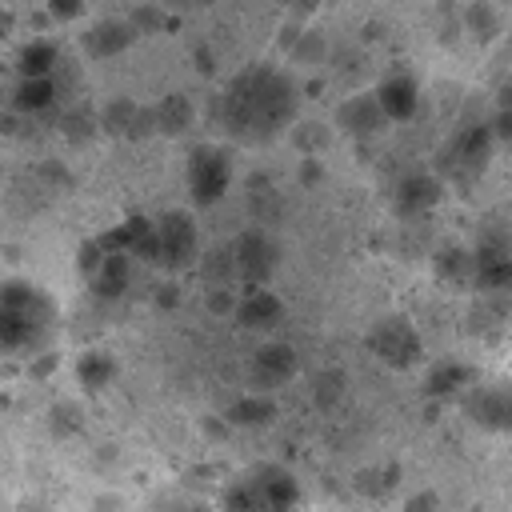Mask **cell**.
Instances as JSON below:
<instances>
[{
	"mask_svg": "<svg viewBox=\"0 0 512 512\" xmlns=\"http://www.w3.org/2000/svg\"><path fill=\"white\" fill-rule=\"evenodd\" d=\"M216 124L236 140H272L300 108L296 84L272 64H248L216 96Z\"/></svg>",
	"mask_w": 512,
	"mask_h": 512,
	"instance_id": "cell-1",
	"label": "cell"
},
{
	"mask_svg": "<svg viewBox=\"0 0 512 512\" xmlns=\"http://www.w3.org/2000/svg\"><path fill=\"white\" fill-rule=\"evenodd\" d=\"M60 336V304L48 288L8 276L0 280V356L24 360L52 348Z\"/></svg>",
	"mask_w": 512,
	"mask_h": 512,
	"instance_id": "cell-2",
	"label": "cell"
},
{
	"mask_svg": "<svg viewBox=\"0 0 512 512\" xmlns=\"http://www.w3.org/2000/svg\"><path fill=\"white\" fill-rule=\"evenodd\" d=\"M152 228H156V256L152 264H160L164 272H180L188 264H196L200 256V228L188 212L172 208V212H160L152 216Z\"/></svg>",
	"mask_w": 512,
	"mask_h": 512,
	"instance_id": "cell-3",
	"label": "cell"
},
{
	"mask_svg": "<svg viewBox=\"0 0 512 512\" xmlns=\"http://www.w3.org/2000/svg\"><path fill=\"white\" fill-rule=\"evenodd\" d=\"M232 268L236 276L252 288V284H268L280 268V244L268 228H244L232 244Z\"/></svg>",
	"mask_w": 512,
	"mask_h": 512,
	"instance_id": "cell-4",
	"label": "cell"
},
{
	"mask_svg": "<svg viewBox=\"0 0 512 512\" xmlns=\"http://www.w3.org/2000/svg\"><path fill=\"white\" fill-rule=\"evenodd\" d=\"M228 180H232V160H228L224 148L204 144V148H196V152L188 156V196H192L200 208L216 204V200L228 192Z\"/></svg>",
	"mask_w": 512,
	"mask_h": 512,
	"instance_id": "cell-5",
	"label": "cell"
},
{
	"mask_svg": "<svg viewBox=\"0 0 512 512\" xmlns=\"http://www.w3.org/2000/svg\"><path fill=\"white\" fill-rule=\"evenodd\" d=\"M368 348H372L376 360H384V364H392V368H400V372L420 360V336H416V328H412L404 316H384V320H376L372 332H368Z\"/></svg>",
	"mask_w": 512,
	"mask_h": 512,
	"instance_id": "cell-6",
	"label": "cell"
},
{
	"mask_svg": "<svg viewBox=\"0 0 512 512\" xmlns=\"http://www.w3.org/2000/svg\"><path fill=\"white\" fill-rule=\"evenodd\" d=\"M296 372H300V352L288 340H264L248 356V384H252V392H272V388L288 384Z\"/></svg>",
	"mask_w": 512,
	"mask_h": 512,
	"instance_id": "cell-7",
	"label": "cell"
},
{
	"mask_svg": "<svg viewBox=\"0 0 512 512\" xmlns=\"http://www.w3.org/2000/svg\"><path fill=\"white\" fill-rule=\"evenodd\" d=\"M464 412H468V420H476L480 428L512 432V388H504V384L468 388V392H464Z\"/></svg>",
	"mask_w": 512,
	"mask_h": 512,
	"instance_id": "cell-8",
	"label": "cell"
},
{
	"mask_svg": "<svg viewBox=\"0 0 512 512\" xmlns=\"http://www.w3.org/2000/svg\"><path fill=\"white\" fill-rule=\"evenodd\" d=\"M492 140H496V136H492L488 124H468V128H460V132L452 136V148H448L452 168H456L460 176L484 172L488 160H492Z\"/></svg>",
	"mask_w": 512,
	"mask_h": 512,
	"instance_id": "cell-9",
	"label": "cell"
},
{
	"mask_svg": "<svg viewBox=\"0 0 512 512\" xmlns=\"http://www.w3.org/2000/svg\"><path fill=\"white\" fill-rule=\"evenodd\" d=\"M440 196H444V180L436 172H428V168H412L396 184V208H400V216H424V212H432L440 204Z\"/></svg>",
	"mask_w": 512,
	"mask_h": 512,
	"instance_id": "cell-10",
	"label": "cell"
},
{
	"mask_svg": "<svg viewBox=\"0 0 512 512\" xmlns=\"http://www.w3.org/2000/svg\"><path fill=\"white\" fill-rule=\"evenodd\" d=\"M512 284V248L504 240H480L472 248V288H508Z\"/></svg>",
	"mask_w": 512,
	"mask_h": 512,
	"instance_id": "cell-11",
	"label": "cell"
},
{
	"mask_svg": "<svg viewBox=\"0 0 512 512\" xmlns=\"http://www.w3.org/2000/svg\"><path fill=\"white\" fill-rule=\"evenodd\" d=\"M84 280H88V288H92L100 300H120V296L128 292V284H132V256L120 252V248H104L100 264H96Z\"/></svg>",
	"mask_w": 512,
	"mask_h": 512,
	"instance_id": "cell-12",
	"label": "cell"
},
{
	"mask_svg": "<svg viewBox=\"0 0 512 512\" xmlns=\"http://www.w3.org/2000/svg\"><path fill=\"white\" fill-rule=\"evenodd\" d=\"M336 124H340L348 136H360V140H364V136H376V132L388 124V116H384L376 92H360V96L340 100V108H336Z\"/></svg>",
	"mask_w": 512,
	"mask_h": 512,
	"instance_id": "cell-13",
	"label": "cell"
},
{
	"mask_svg": "<svg viewBox=\"0 0 512 512\" xmlns=\"http://www.w3.org/2000/svg\"><path fill=\"white\" fill-rule=\"evenodd\" d=\"M232 316H236L244 328H256V332H264V328H272V324L284 316V304H280V296H276L272 288H264V284H252L244 296H236V308H232Z\"/></svg>",
	"mask_w": 512,
	"mask_h": 512,
	"instance_id": "cell-14",
	"label": "cell"
},
{
	"mask_svg": "<svg viewBox=\"0 0 512 512\" xmlns=\"http://www.w3.org/2000/svg\"><path fill=\"white\" fill-rule=\"evenodd\" d=\"M248 476L256 480V488L268 496V504H272L276 512H296V504H300V480H296L288 468H280V464H260V468H252Z\"/></svg>",
	"mask_w": 512,
	"mask_h": 512,
	"instance_id": "cell-15",
	"label": "cell"
},
{
	"mask_svg": "<svg viewBox=\"0 0 512 512\" xmlns=\"http://www.w3.org/2000/svg\"><path fill=\"white\" fill-rule=\"evenodd\" d=\"M132 40H136V28H132V20H120V16L96 20V24L84 32V48H88V56H100V60L120 56Z\"/></svg>",
	"mask_w": 512,
	"mask_h": 512,
	"instance_id": "cell-16",
	"label": "cell"
},
{
	"mask_svg": "<svg viewBox=\"0 0 512 512\" xmlns=\"http://www.w3.org/2000/svg\"><path fill=\"white\" fill-rule=\"evenodd\" d=\"M60 64H64V52H60V44L48 40V36H32V40L20 44L16 56H12V72H16V76H48V72H56Z\"/></svg>",
	"mask_w": 512,
	"mask_h": 512,
	"instance_id": "cell-17",
	"label": "cell"
},
{
	"mask_svg": "<svg viewBox=\"0 0 512 512\" xmlns=\"http://www.w3.org/2000/svg\"><path fill=\"white\" fill-rule=\"evenodd\" d=\"M376 100L388 120H408L416 112V80L408 72H388L376 88Z\"/></svg>",
	"mask_w": 512,
	"mask_h": 512,
	"instance_id": "cell-18",
	"label": "cell"
},
{
	"mask_svg": "<svg viewBox=\"0 0 512 512\" xmlns=\"http://www.w3.org/2000/svg\"><path fill=\"white\" fill-rule=\"evenodd\" d=\"M76 380H80L84 392H104L116 380V356L104 352V348H88L76 360Z\"/></svg>",
	"mask_w": 512,
	"mask_h": 512,
	"instance_id": "cell-19",
	"label": "cell"
},
{
	"mask_svg": "<svg viewBox=\"0 0 512 512\" xmlns=\"http://www.w3.org/2000/svg\"><path fill=\"white\" fill-rule=\"evenodd\" d=\"M276 420V400L268 392H244L240 400L228 404V424H240V428H264Z\"/></svg>",
	"mask_w": 512,
	"mask_h": 512,
	"instance_id": "cell-20",
	"label": "cell"
},
{
	"mask_svg": "<svg viewBox=\"0 0 512 512\" xmlns=\"http://www.w3.org/2000/svg\"><path fill=\"white\" fill-rule=\"evenodd\" d=\"M468 380H472V368H468V364H460V360H440V364H432V368H428L424 392H428L432 400H444V396L460 392Z\"/></svg>",
	"mask_w": 512,
	"mask_h": 512,
	"instance_id": "cell-21",
	"label": "cell"
},
{
	"mask_svg": "<svg viewBox=\"0 0 512 512\" xmlns=\"http://www.w3.org/2000/svg\"><path fill=\"white\" fill-rule=\"evenodd\" d=\"M188 124H192V100L180 96V92L164 96V100L152 108V128L164 132V136H180Z\"/></svg>",
	"mask_w": 512,
	"mask_h": 512,
	"instance_id": "cell-22",
	"label": "cell"
},
{
	"mask_svg": "<svg viewBox=\"0 0 512 512\" xmlns=\"http://www.w3.org/2000/svg\"><path fill=\"white\" fill-rule=\"evenodd\" d=\"M224 512H276V508H272L268 496L256 488V480L244 472L236 484H228V492H224Z\"/></svg>",
	"mask_w": 512,
	"mask_h": 512,
	"instance_id": "cell-23",
	"label": "cell"
},
{
	"mask_svg": "<svg viewBox=\"0 0 512 512\" xmlns=\"http://www.w3.org/2000/svg\"><path fill=\"white\" fill-rule=\"evenodd\" d=\"M460 24H464V32H468L476 44H488V40L500 32V16H496V8H492L488 0H472V4L464 8Z\"/></svg>",
	"mask_w": 512,
	"mask_h": 512,
	"instance_id": "cell-24",
	"label": "cell"
},
{
	"mask_svg": "<svg viewBox=\"0 0 512 512\" xmlns=\"http://www.w3.org/2000/svg\"><path fill=\"white\" fill-rule=\"evenodd\" d=\"M344 396H348V376H344L340 368H320L316 380H312V400H316V408H336Z\"/></svg>",
	"mask_w": 512,
	"mask_h": 512,
	"instance_id": "cell-25",
	"label": "cell"
},
{
	"mask_svg": "<svg viewBox=\"0 0 512 512\" xmlns=\"http://www.w3.org/2000/svg\"><path fill=\"white\" fill-rule=\"evenodd\" d=\"M436 276L448 280V284L468 288V284H472V252H464V248L440 252V256H436Z\"/></svg>",
	"mask_w": 512,
	"mask_h": 512,
	"instance_id": "cell-26",
	"label": "cell"
},
{
	"mask_svg": "<svg viewBox=\"0 0 512 512\" xmlns=\"http://www.w3.org/2000/svg\"><path fill=\"white\" fill-rule=\"evenodd\" d=\"M396 480H400V468H396V464H388V468H364V472H356V480H352V484H356L368 500H380Z\"/></svg>",
	"mask_w": 512,
	"mask_h": 512,
	"instance_id": "cell-27",
	"label": "cell"
},
{
	"mask_svg": "<svg viewBox=\"0 0 512 512\" xmlns=\"http://www.w3.org/2000/svg\"><path fill=\"white\" fill-rule=\"evenodd\" d=\"M328 140H332V132H328L320 120H300V124L292 128V144H296L304 156H320V148H328Z\"/></svg>",
	"mask_w": 512,
	"mask_h": 512,
	"instance_id": "cell-28",
	"label": "cell"
},
{
	"mask_svg": "<svg viewBox=\"0 0 512 512\" xmlns=\"http://www.w3.org/2000/svg\"><path fill=\"white\" fill-rule=\"evenodd\" d=\"M324 52H328V40H324V32H300L296 36V44L288 48V56L296 60V64H320L324 60Z\"/></svg>",
	"mask_w": 512,
	"mask_h": 512,
	"instance_id": "cell-29",
	"label": "cell"
},
{
	"mask_svg": "<svg viewBox=\"0 0 512 512\" xmlns=\"http://www.w3.org/2000/svg\"><path fill=\"white\" fill-rule=\"evenodd\" d=\"M204 276H212L216 284L228 280V276H236V268H232V252H212V256L204 260Z\"/></svg>",
	"mask_w": 512,
	"mask_h": 512,
	"instance_id": "cell-30",
	"label": "cell"
},
{
	"mask_svg": "<svg viewBox=\"0 0 512 512\" xmlns=\"http://www.w3.org/2000/svg\"><path fill=\"white\" fill-rule=\"evenodd\" d=\"M232 308H236V296L216 284V288L208 292V312H212V316H232Z\"/></svg>",
	"mask_w": 512,
	"mask_h": 512,
	"instance_id": "cell-31",
	"label": "cell"
},
{
	"mask_svg": "<svg viewBox=\"0 0 512 512\" xmlns=\"http://www.w3.org/2000/svg\"><path fill=\"white\" fill-rule=\"evenodd\" d=\"M324 180V164H320V156H304L300 160V184L304 188H316Z\"/></svg>",
	"mask_w": 512,
	"mask_h": 512,
	"instance_id": "cell-32",
	"label": "cell"
},
{
	"mask_svg": "<svg viewBox=\"0 0 512 512\" xmlns=\"http://www.w3.org/2000/svg\"><path fill=\"white\" fill-rule=\"evenodd\" d=\"M48 12L52 20H76L84 16V0H48Z\"/></svg>",
	"mask_w": 512,
	"mask_h": 512,
	"instance_id": "cell-33",
	"label": "cell"
},
{
	"mask_svg": "<svg viewBox=\"0 0 512 512\" xmlns=\"http://www.w3.org/2000/svg\"><path fill=\"white\" fill-rule=\"evenodd\" d=\"M436 508H440L436 492H416V496L408 500V508H404V512H436Z\"/></svg>",
	"mask_w": 512,
	"mask_h": 512,
	"instance_id": "cell-34",
	"label": "cell"
},
{
	"mask_svg": "<svg viewBox=\"0 0 512 512\" xmlns=\"http://www.w3.org/2000/svg\"><path fill=\"white\" fill-rule=\"evenodd\" d=\"M492 136H500V140H512V104H500V116H496V128H492Z\"/></svg>",
	"mask_w": 512,
	"mask_h": 512,
	"instance_id": "cell-35",
	"label": "cell"
},
{
	"mask_svg": "<svg viewBox=\"0 0 512 512\" xmlns=\"http://www.w3.org/2000/svg\"><path fill=\"white\" fill-rule=\"evenodd\" d=\"M300 32H304L300 24H284V28L276 32V48H284V52H288V48L296 44V36H300Z\"/></svg>",
	"mask_w": 512,
	"mask_h": 512,
	"instance_id": "cell-36",
	"label": "cell"
},
{
	"mask_svg": "<svg viewBox=\"0 0 512 512\" xmlns=\"http://www.w3.org/2000/svg\"><path fill=\"white\" fill-rule=\"evenodd\" d=\"M156 304H160V308H172V304H176V288H172V284L156 288Z\"/></svg>",
	"mask_w": 512,
	"mask_h": 512,
	"instance_id": "cell-37",
	"label": "cell"
},
{
	"mask_svg": "<svg viewBox=\"0 0 512 512\" xmlns=\"http://www.w3.org/2000/svg\"><path fill=\"white\" fill-rule=\"evenodd\" d=\"M92 512H120V504H116V500H112V496H104V500H100V504H96V508H92Z\"/></svg>",
	"mask_w": 512,
	"mask_h": 512,
	"instance_id": "cell-38",
	"label": "cell"
},
{
	"mask_svg": "<svg viewBox=\"0 0 512 512\" xmlns=\"http://www.w3.org/2000/svg\"><path fill=\"white\" fill-rule=\"evenodd\" d=\"M180 8H204V4H212V0H176Z\"/></svg>",
	"mask_w": 512,
	"mask_h": 512,
	"instance_id": "cell-39",
	"label": "cell"
},
{
	"mask_svg": "<svg viewBox=\"0 0 512 512\" xmlns=\"http://www.w3.org/2000/svg\"><path fill=\"white\" fill-rule=\"evenodd\" d=\"M4 112H8V88L0 84V120H4Z\"/></svg>",
	"mask_w": 512,
	"mask_h": 512,
	"instance_id": "cell-40",
	"label": "cell"
},
{
	"mask_svg": "<svg viewBox=\"0 0 512 512\" xmlns=\"http://www.w3.org/2000/svg\"><path fill=\"white\" fill-rule=\"evenodd\" d=\"M180 512H212V508H204V504H184Z\"/></svg>",
	"mask_w": 512,
	"mask_h": 512,
	"instance_id": "cell-41",
	"label": "cell"
},
{
	"mask_svg": "<svg viewBox=\"0 0 512 512\" xmlns=\"http://www.w3.org/2000/svg\"><path fill=\"white\" fill-rule=\"evenodd\" d=\"M0 512H8V504H4V492H0Z\"/></svg>",
	"mask_w": 512,
	"mask_h": 512,
	"instance_id": "cell-42",
	"label": "cell"
},
{
	"mask_svg": "<svg viewBox=\"0 0 512 512\" xmlns=\"http://www.w3.org/2000/svg\"><path fill=\"white\" fill-rule=\"evenodd\" d=\"M300 4H316V0H300Z\"/></svg>",
	"mask_w": 512,
	"mask_h": 512,
	"instance_id": "cell-43",
	"label": "cell"
},
{
	"mask_svg": "<svg viewBox=\"0 0 512 512\" xmlns=\"http://www.w3.org/2000/svg\"><path fill=\"white\" fill-rule=\"evenodd\" d=\"M0 176H4V172H0Z\"/></svg>",
	"mask_w": 512,
	"mask_h": 512,
	"instance_id": "cell-44",
	"label": "cell"
}]
</instances>
